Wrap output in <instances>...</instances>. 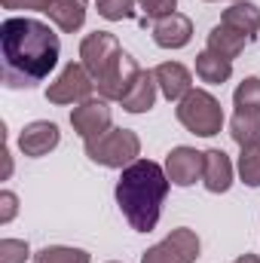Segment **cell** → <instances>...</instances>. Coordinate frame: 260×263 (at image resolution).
Instances as JSON below:
<instances>
[{"label": "cell", "instance_id": "cell-1", "mask_svg": "<svg viewBox=\"0 0 260 263\" xmlns=\"http://www.w3.org/2000/svg\"><path fill=\"white\" fill-rule=\"evenodd\" d=\"M0 52H3V83L9 89L37 86L52 73L62 55L59 34L28 15H12L0 25Z\"/></svg>", "mask_w": 260, "mask_h": 263}, {"label": "cell", "instance_id": "cell-2", "mask_svg": "<svg viewBox=\"0 0 260 263\" xmlns=\"http://www.w3.org/2000/svg\"><path fill=\"white\" fill-rule=\"evenodd\" d=\"M169 187H172V181L165 175V165H159L153 159H135L132 165L123 168L114 196H117V205L135 233L156 230Z\"/></svg>", "mask_w": 260, "mask_h": 263}, {"label": "cell", "instance_id": "cell-3", "mask_svg": "<svg viewBox=\"0 0 260 263\" xmlns=\"http://www.w3.org/2000/svg\"><path fill=\"white\" fill-rule=\"evenodd\" d=\"M86 144V156L104 168H126L141 156V138L132 129H117L110 126L107 132H101L98 138L83 141Z\"/></svg>", "mask_w": 260, "mask_h": 263}, {"label": "cell", "instance_id": "cell-4", "mask_svg": "<svg viewBox=\"0 0 260 263\" xmlns=\"http://www.w3.org/2000/svg\"><path fill=\"white\" fill-rule=\"evenodd\" d=\"M175 117H178V123H181L184 129L199 135V138L220 135V129H224V107H220V101H217L211 92H205V89H190V92L178 101Z\"/></svg>", "mask_w": 260, "mask_h": 263}, {"label": "cell", "instance_id": "cell-5", "mask_svg": "<svg viewBox=\"0 0 260 263\" xmlns=\"http://www.w3.org/2000/svg\"><path fill=\"white\" fill-rule=\"evenodd\" d=\"M199 251H202L199 236L190 227H178L162 242L147 248L141 254V263H196L199 260Z\"/></svg>", "mask_w": 260, "mask_h": 263}, {"label": "cell", "instance_id": "cell-6", "mask_svg": "<svg viewBox=\"0 0 260 263\" xmlns=\"http://www.w3.org/2000/svg\"><path fill=\"white\" fill-rule=\"evenodd\" d=\"M120 55H123V46H120L117 34H110V31H92V34H86L83 43H80V62H83V67L92 73L95 83L117 65Z\"/></svg>", "mask_w": 260, "mask_h": 263}, {"label": "cell", "instance_id": "cell-7", "mask_svg": "<svg viewBox=\"0 0 260 263\" xmlns=\"http://www.w3.org/2000/svg\"><path fill=\"white\" fill-rule=\"evenodd\" d=\"M92 89H95V80L83 67V62H67L62 67V73L49 83L46 101H52V104H80V101L92 98Z\"/></svg>", "mask_w": 260, "mask_h": 263}, {"label": "cell", "instance_id": "cell-8", "mask_svg": "<svg viewBox=\"0 0 260 263\" xmlns=\"http://www.w3.org/2000/svg\"><path fill=\"white\" fill-rule=\"evenodd\" d=\"M70 126L73 132L83 138V141H89V138H98L101 132H107L114 126V110H110V104L98 95V98H86V101H80L73 110H70Z\"/></svg>", "mask_w": 260, "mask_h": 263}, {"label": "cell", "instance_id": "cell-9", "mask_svg": "<svg viewBox=\"0 0 260 263\" xmlns=\"http://www.w3.org/2000/svg\"><path fill=\"white\" fill-rule=\"evenodd\" d=\"M138 77H141L138 62L132 59L129 52H123V55L117 59V65L95 83V89H98V95H101L104 101H123V98L129 95V89L138 83Z\"/></svg>", "mask_w": 260, "mask_h": 263}, {"label": "cell", "instance_id": "cell-10", "mask_svg": "<svg viewBox=\"0 0 260 263\" xmlns=\"http://www.w3.org/2000/svg\"><path fill=\"white\" fill-rule=\"evenodd\" d=\"M59 144H62V132L49 120H34V123H28L25 129L18 132V150L25 156H31V159L49 156Z\"/></svg>", "mask_w": 260, "mask_h": 263}, {"label": "cell", "instance_id": "cell-11", "mask_svg": "<svg viewBox=\"0 0 260 263\" xmlns=\"http://www.w3.org/2000/svg\"><path fill=\"white\" fill-rule=\"evenodd\" d=\"M165 175L175 187H193L202 178V153L193 147H172L165 156Z\"/></svg>", "mask_w": 260, "mask_h": 263}, {"label": "cell", "instance_id": "cell-12", "mask_svg": "<svg viewBox=\"0 0 260 263\" xmlns=\"http://www.w3.org/2000/svg\"><path fill=\"white\" fill-rule=\"evenodd\" d=\"M193 40V22L184 12H172L159 22H153V43L159 49H184Z\"/></svg>", "mask_w": 260, "mask_h": 263}, {"label": "cell", "instance_id": "cell-13", "mask_svg": "<svg viewBox=\"0 0 260 263\" xmlns=\"http://www.w3.org/2000/svg\"><path fill=\"white\" fill-rule=\"evenodd\" d=\"M233 175H236L233 159L224 150L211 147L202 153V184L208 193H227L233 187Z\"/></svg>", "mask_w": 260, "mask_h": 263}, {"label": "cell", "instance_id": "cell-14", "mask_svg": "<svg viewBox=\"0 0 260 263\" xmlns=\"http://www.w3.org/2000/svg\"><path fill=\"white\" fill-rule=\"evenodd\" d=\"M153 77H156L159 95L169 98V101H175V104L193 89V73L181 62H162V65H156L153 67Z\"/></svg>", "mask_w": 260, "mask_h": 263}, {"label": "cell", "instance_id": "cell-15", "mask_svg": "<svg viewBox=\"0 0 260 263\" xmlns=\"http://www.w3.org/2000/svg\"><path fill=\"white\" fill-rule=\"evenodd\" d=\"M86 0H49L46 3V15L49 22L62 31V34H73L83 28L86 22Z\"/></svg>", "mask_w": 260, "mask_h": 263}, {"label": "cell", "instance_id": "cell-16", "mask_svg": "<svg viewBox=\"0 0 260 263\" xmlns=\"http://www.w3.org/2000/svg\"><path fill=\"white\" fill-rule=\"evenodd\" d=\"M156 95H159V86H156L153 70H141L138 83L129 89V95H126L120 104H123V110H126V114H147V110H153Z\"/></svg>", "mask_w": 260, "mask_h": 263}, {"label": "cell", "instance_id": "cell-17", "mask_svg": "<svg viewBox=\"0 0 260 263\" xmlns=\"http://www.w3.org/2000/svg\"><path fill=\"white\" fill-rule=\"evenodd\" d=\"M224 25H230L233 31L245 34L248 40H254L260 31V6L251 3V0H236L230 9H224Z\"/></svg>", "mask_w": 260, "mask_h": 263}, {"label": "cell", "instance_id": "cell-18", "mask_svg": "<svg viewBox=\"0 0 260 263\" xmlns=\"http://www.w3.org/2000/svg\"><path fill=\"white\" fill-rule=\"evenodd\" d=\"M248 43H251V40H248L245 34H239V31H233L230 25L220 22V25H214V28L208 31V46H205V49H211V52H217L220 59H230V62H233V59L242 55V49H245Z\"/></svg>", "mask_w": 260, "mask_h": 263}, {"label": "cell", "instance_id": "cell-19", "mask_svg": "<svg viewBox=\"0 0 260 263\" xmlns=\"http://www.w3.org/2000/svg\"><path fill=\"white\" fill-rule=\"evenodd\" d=\"M196 77L202 83H208V86H220V83H227L233 77V62L230 59H220L211 49H202L196 55Z\"/></svg>", "mask_w": 260, "mask_h": 263}, {"label": "cell", "instance_id": "cell-20", "mask_svg": "<svg viewBox=\"0 0 260 263\" xmlns=\"http://www.w3.org/2000/svg\"><path fill=\"white\" fill-rule=\"evenodd\" d=\"M230 138L239 147H257L260 144V110H236L230 120Z\"/></svg>", "mask_w": 260, "mask_h": 263}, {"label": "cell", "instance_id": "cell-21", "mask_svg": "<svg viewBox=\"0 0 260 263\" xmlns=\"http://www.w3.org/2000/svg\"><path fill=\"white\" fill-rule=\"evenodd\" d=\"M34 263H92V257L73 245H46L34 254Z\"/></svg>", "mask_w": 260, "mask_h": 263}, {"label": "cell", "instance_id": "cell-22", "mask_svg": "<svg viewBox=\"0 0 260 263\" xmlns=\"http://www.w3.org/2000/svg\"><path fill=\"white\" fill-rule=\"evenodd\" d=\"M239 178H242V184L245 187H260V144L257 147H242V153H239Z\"/></svg>", "mask_w": 260, "mask_h": 263}, {"label": "cell", "instance_id": "cell-23", "mask_svg": "<svg viewBox=\"0 0 260 263\" xmlns=\"http://www.w3.org/2000/svg\"><path fill=\"white\" fill-rule=\"evenodd\" d=\"M236 110H260V77H245L233 92Z\"/></svg>", "mask_w": 260, "mask_h": 263}, {"label": "cell", "instance_id": "cell-24", "mask_svg": "<svg viewBox=\"0 0 260 263\" xmlns=\"http://www.w3.org/2000/svg\"><path fill=\"white\" fill-rule=\"evenodd\" d=\"M95 3H98V15L107 18V22L132 18L135 9H138V0H95Z\"/></svg>", "mask_w": 260, "mask_h": 263}, {"label": "cell", "instance_id": "cell-25", "mask_svg": "<svg viewBox=\"0 0 260 263\" xmlns=\"http://www.w3.org/2000/svg\"><path fill=\"white\" fill-rule=\"evenodd\" d=\"M31 248L25 239H0V263H25Z\"/></svg>", "mask_w": 260, "mask_h": 263}, {"label": "cell", "instance_id": "cell-26", "mask_svg": "<svg viewBox=\"0 0 260 263\" xmlns=\"http://www.w3.org/2000/svg\"><path fill=\"white\" fill-rule=\"evenodd\" d=\"M138 9L144 12V18L159 22L172 12H178V0H138Z\"/></svg>", "mask_w": 260, "mask_h": 263}, {"label": "cell", "instance_id": "cell-27", "mask_svg": "<svg viewBox=\"0 0 260 263\" xmlns=\"http://www.w3.org/2000/svg\"><path fill=\"white\" fill-rule=\"evenodd\" d=\"M15 214H18V196L12 190H3L0 193V223H9Z\"/></svg>", "mask_w": 260, "mask_h": 263}, {"label": "cell", "instance_id": "cell-28", "mask_svg": "<svg viewBox=\"0 0 260 263\" xmlns=\"http://www.w3.org/2000/svg\"><path fill=\"white\" fill-rule=\"evenodd\" d=\"M46 3L49 0H0L3 9H12V12H46Z\"/></svg>", "mask_w": 260, "mask_h": 263}, {"label": "cell", "instance_id": "cell-29", "mask_svg": "<svg viewBox=\"0 0 260 263\" xmlns=\"http://www.w3.org/2000/svg\"><path fill=\"white\" fill-rule=\"evenodd\" d=\"M233 263H260V257L257 254H242V257H236Z\"/></svg>", "mask_w": 260, "mask_h": 263}, {"label": "cell", "instance_id": "cell-30", "mask_svg": "<svg viewBox=\"0 0 260 263\" xmlns=\"http://www.w3.org/2000/svg\"><path fill=\"white\" fill-rule=\"evenodd\" d=\"M208 3H211V0H208ZM233 3H236V0H233Z\"/></svg>", "mask_w": 260, "mask_h": 263}, {"label": "cell", "instance_id": "cell-31", "mask_svg": "<svg viewBox=\"0 0 260 263\" xmlns=\"http://www.w3.org/2000/svg\"><path fill=\"white\" fill-rule=\"evenodd\" d=\"M110 263H117V260H110Z\"/></svg>", "mask_w": 260, "mask_h": 263}]
</instances>
